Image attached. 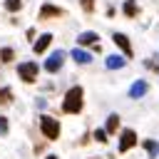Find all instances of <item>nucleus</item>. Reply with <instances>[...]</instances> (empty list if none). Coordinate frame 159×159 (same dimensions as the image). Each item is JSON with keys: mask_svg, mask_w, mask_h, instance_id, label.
Returning <instances> with one entry per match:
<instances>
[{"mask_svg": "<svg viewBox=\"0 0 159 159\" xmlns=\"http://www.w3.org/2000/svg\"><path fill=\"white\" fill-rule=\"evenodd\" d=\"M50 45H52V35H50V32H42V35L35 40V45H32V52H35V55H45Z\"/></svg>", "mask_w": 159, "mask_h": 159, "instance_id": "9", "label": "nucleus"}, {"mask_svg": "<svg viewBox=\"0 0 159 159\" xmlns=\"http://www.w3.org/2000/svg\"><path fill=\"white\" fill-rule=\"evenodd\" d=\"M147 92H149L147 80H137V82H132V87H129V97H132V99H142Z\"/></svg>", "mask_w": 159, "mask_h": 159, "instance_id": "10", "label": "nucleus"}, {"mask_svg": "<svg viewBox=\"0 0 159 159\" xmlns=\"http://www.w3.org/2000/svg\"><path fill=\"white\" fill-rule=\"evenodd\" d=\"M112 42L122 50V55H124L127 60H132V55H134V52H132V42H129V37H127L124 32H114V35H112Z\"/></svg>", "mask_w": 159, "mask_h": 159, "instance_id": "7", "label": "nucleus"}, {"mask_svg": "<svg viewBox=\"0 0 159 159\" xmlns=\"http://www.w3.org/2000/svg\"><path fill=\"white\" fill-rule=\"evenodd\" d=\"M62 65H65V52H62V50H57V52H52V55L45 60V72L55 75V72H60V70H62Z\"/></svg>", "mask_w": 159, "mask_h": 159, "instance_id": "6", "label": "nucleus"}, {"mask_svg": "<svg viewBox=\"0 0 159 159\" xmlns=\"http://www.w3.org/2000/svg\"><path fill=\"white\" fill-rule=\"evenodd\" d=\"M122 12H124L127 17H137V12H139V7H137V0H124V5H122Z\"/></svg>", "mask_w": 159, "mask_h": 159, "instance_id": "15", "label": "nucleus"}, {"mask_svg": "<svg viewBox=\"0 0 159 159\" xmlns=\"http://www.w3.org/2000/svg\"><path fill=\"white\" fill-rule=\"evenodd\" d=\"M134 147H137V132H134V129H129V127H127V129H122V132H119L117 152H119V154H127V152H129V149H134Z\"/></svg>", "mask_w": 159, "mask_h": 159, "instance_id": "4", "label": "nucleus"}, {"mask_svg": "<svg viewBox=\"0 0 159 159\" xmlns=\"http://www.w3.org/2000/svg\"><path fill=\"white\" fill-rule=\"evenodd\" d=\"M37 72H40V67H37V62H32V60L17 65V77H20L22 82H27V84L37 82Z\"/></svg>", "mask_w": 159, "mask_h": 159, "instance_id": "3", "label": "nucleus"}, {"mask_svg": "<svg viewBox=\"0 0 159 159\" xmlns=\"http://www.w3.org/2000/svg\"><path fill=\"white\" fill-rule=\"evenodd\" d=\"M80 5H82L84 12H92L94 10V0H80Z\"/></svg>", "mask_w": 159, "mask_h": 159, "instance_id": "21", "label": "nucleus"}, {"mask_svg": "<svg viewBox=\"0 0 159 159\" xmlns=\"http://www.w3.org/2000/svg\"><path fill=\"white\" fill-rule=\"evenodd\" d=\"M70 57H72L77 65H89V62H92V55H89L87 50H82V47H75V50L70 52Z\"/></svg>", "mask_w": 159, "mask_h": 159, "instance_id": "11", "label": "nucleus"}, {"mask_svg": "<svg viewBox=\"0 0 159 159\" xmlns=\"http://www.w3.org/2000/svg\"><path fill=\"white\" fill-rule=\"evenodd\" d=\"M92 137H94L99 144H104V142H107V129H104V127H102V129H94V132H92Z\"/></svg>", "mask_w": 159, "mask_h": 159, "instance_id": "19", "label": "nucleus"}, {"mask_svg": "<svg viewBox=\"0 0 159 159\" xmlns=\"http://www.w3.org/2000/svg\"><path fill=\"white\" fill-rule=\"evenodd\" d=\"M7 132H10V122L7 117H0V137H7Z\"/></svg>", "mask_w": 159, "mask_h": 159, "instance_id": "20", "label": "nucleus"}, {"mask_svg": "<svg viewBox=\"0 0 159 159\" xmlns=\"http://www.w3.org/2000/svg\"><path fill=\"white\" fill-rule=\"evenodd\" d=\"M104 65H107V70H122L127 65V57L124 55H107Z\"/></svg>", "mask_w": 159, "mask_h": 159, "instance_id": "12", "label": "nucleus"}, {"mask_svg": "<svg viewBox=\"0 0 159 159\" xmlns=\"http://www.w3.org/2000/svg\"><path fill=\"white\" fill-rule=\"evenodd\" d=\"M84 109V89L80 84L70 87L65 92V99H62V112L65 114H80Z\"/></svg>", "mask_w": 159, "mask_h": 159, "instance_id": "1", "label": "nucleus"}, {"mask_svg": "<svg viewBox=\"0 0 159 159\" xmlns=\"http://www.w3.org/2000/svg\"><path fill=\"white\" fill-rule=\"evenodd\" d=\"M5 10L7 12H20L22 10V0H5Z\"/></svg>", "mask_w": 159, "mask_h": 159, "instance_id": "18", "label": "nucleus"}, {"mask_svg": "<svg viewBox=\"0 0 159 159\" xmlns=\"http://www.w3.org/2000/svg\"><path fill=\"white\" fill-rule=\"evenodd\" d=\"M57 17H65V7L52 5V2H42V5H40L37 20H57Z\"/></svg>", "mask_w": 159, "mask_h": 159, "instance_id": "5", "label": "nucleus"}, {"mask_svg": "<svg viewBox=\"0 0 159 159\" xmlns=\"http://www.w3.org/2000/svg\"><path fill=\"white\" fill-rule=\"evenodd\" d=\"M10 102H12V89L10 87H0V107H5Z\"/></svg>", "mask_w": 159, "mask_h": 159, "instance_id": "16", "label": "nucleus"}, {"mask_svg": "<svg viewBox=\"0 0 159 159\" xmlns=\"http://www.w3.org/2000/svg\"><path fill=\"white\" fill-rule=\"evenodd\" d=\"M45 159H57V157H55V154H47V157H45Z\"/></svg>", "mask_w": 159, "mask_h": 159, "instance_id": "22", "label": "nucleus"}, {"mask_svg": "<svg viewBox=\"0 0 159 159\" xmlns=\"http://www.w3.org/2000/svg\"><path fill=\"white\" fill-rule=\"evenodd\" d=\"M15 60V50L12 47H2L0 50V62H12Z\"/></svg>", "mask_w": 159, "mask_h": 159, "instance_id": "17", "label": "nucleus"}, {"mask_svg": "<svg viewBox=\"0 0 159 159\" xmlns=\"http://www.w3.org/2000/svg\"><path fill=\"white\" fill-rule=\"evenodd\" d=\"M142 147L147 149L149 159H157V154H159V142H154V139H144V142H142Z\"/></svg>", "mask_w": 159, "mask_h": 159, "instance_id": "14", "label": "nucleus"}, {"mask_svg": "<svg viewBox=\"0 0 159 159\" xmlns=\"http://www.w3.org/2000/svg\"><path fill=\"white\" fill-rule=\"evenodd\" d=\"M119 122H122V119H119V114H117V112H112V114L107 117V122H104V129H107V134H114V132L119 129Z\"/></svg>", "mask_w": 159, "mask_h": 159, "instance_id": "13", "label": "nucleus"}, {"mask_svg": "<svg viewBox=\"0 0 159 159\" xmlns=\"http://www.w3.org/2000/svg\"><path fill=\"white\" fill-rule=\"evenodd\" d=\"M40 132H42V137H45L47 142H57V139H60V132H62L60 119H55V117H50V114H42V117H40Z\"/></svg>", "mask_w": 159, "mask_h": 159, "instance_id": "2", "label": "nucleus"}, {"mask_svg": "<svg viewBox=\"0 0 159 159\" xmlns=\"http://www.w3.org/2000/svg\"><path fill=\"white\" fill-rule=\"evenodd\" d=\"M97 42H99V35L94 30H87V32L77 35V47H94Z\"/></svg>", "mask_w": 159, "mask_h": 159, "instance_id": "8", "label": "nucleus"}]
</instances>
